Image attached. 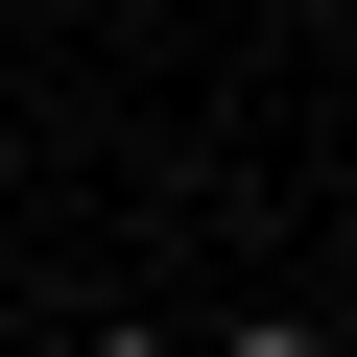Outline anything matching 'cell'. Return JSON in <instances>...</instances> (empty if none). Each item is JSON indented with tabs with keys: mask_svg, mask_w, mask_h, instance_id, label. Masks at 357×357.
<instances>
[{
	"mask_svg": "<svg viewBox=\"0 0 357 357\" xmlns=\"http://www.w3.org/2000/svg\"><path fill=\"white\" fill-rule=\"evenodd\" d=\"M215 357H333V333H310V310H238V333H215Z\"/></svg>",
	"mask_w": 357,
	"mask_h": 357,
	"instance_id": "1",
	"label": "cell"
}]
</instances>
